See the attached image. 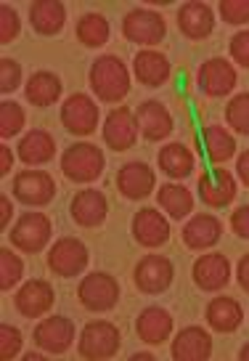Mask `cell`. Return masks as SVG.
I'll return each mask as SVG.
<instances>
[{"mask_svg": "<svg viewBox=\"0 0 249 361\" xmlns=\"http://www.w3.org/2000/svg\"><path fill=\"white\" fill-rule=\"evenodd\" d=\"M236 176L249 186V149L241 152V157L236 159Z\"/></svg>", "mask_w": 249, "mask_h": 361, "instance_id": "45", "label": "cell"}, {"mask_svg": "<svg viewBox=\"0 0 249 361\" xmlns=\"http://www.w3.org/2000/svg\"><path fill=\"white\" fill-rule=\"evenodd\" d=\"M133 72H136L138 82H143L146 88H159L170 80V61L159 51H138L133 59Z\"/></svg>", "mask_w": 249, "mask_h": 361, "instance_id": "25", "label": "cell"}, {"mask_svg": "<svg viewBox=\"0 0 249 361\" xmlns=\"http://www.w3.org/2000/svg\"><path fill=\"white\" fill-rule=\"evenodd\" d=\"M122 32L130 43L157 45L165 40L167 24L162 19V13L148 11V8H133V11L122 19Z\"/></svg>", "mask_w": 249, "mask_h": 361, "instance_id": "6", "label": "cell"}, {"mask_svg": "<svg viewBox=\"0 0 249 361\" xmlns=\"http://www.w3.org/2000/svg\"><path fill=\"white\" fill-rule=\"evenodd\" d=\"M199 197L210 207H226L236 197V178L223 168H217L215 176L204 173L202 178H199Z\"/></svg>", "mask_w": 249, "mask_h": 361, "instance_id": "24", "label": "cell"}, {"mask_svg": "<svg viewBox=\"0 0 249 361\" xmlns=\"http://www.w3.org/2000/svg\"><path fill=\"white\" fill-rule=\"evenodd\" d=\"M56 157V141L48 130H30L19 141V159L27 165H46Z\"/></svg>", "mask_w": 249, "mask_h": 361, "instance_id": "28", "label": "cell"}, {"mask_svg": "<svg viewBox=\"0 0 249 361\" xmlns=\"http://www.w3.org/2000/svg\"><path fill=\"white\" fill-rule=\"evenodd\" d=\"M138 130L143 133L146 141H165L172 133V114L167 106L157 99H148L136 109Z\"/></svg>", "mask_w": 249, "mask_h": 361, "instance_id": "18", "label": "cell"}, {"mask_svg": "<svg viewBox=\"0 0 249 361\" xmlns=\"http://www.w3.org/2000/svg\"><path fill=\"white\" fill-rule=\"evenodd\" d=\"M157 176L146 162H127L117 170V189L127 200H146L154 192Z\"/></svg>", "mask_w": 249, "mask_h": 361, "instance_id": "16", "label": "cell"}, {"mask_svg": "<svg viewBox=\"0 0 249 361\" xmlns=\"http://www.w3.org/2000/svg\"><path fill=\"white\" fill-rule=\"evenodd\" d=\"M77 298L88 311H112L120 300V284L106 271H93L77 287Z\"/></svg>", "mask_w": 249, "mask_h": 361, "instance_id": "4", "label": "cell"}, {"mask_svg": "<svg viewBox=\"0 0 249 361\" xmlns=\"http://www.w3.org/2000/svg\"><path fill=\"white\" fill-rule=\"evenodd\" d=\"M178 27L189 40H204L215 30V13L202 0L183 3L181 11H178Z\"/></svg>", "mask_w": 249, "mask_h": 361, "instance_id": "19", "label": "cell"}, {"mask_svg": "<svg viewBox=\"0 0 249 361\" xmlns=\"http://www.w3.org/2000/svg\"><path fill=\"white\" fill-rule=\"evenodd\" d=\"M53 300H56V295H53V287L43 279H30L27 284L19 287V293L13 298V303H16V311L27 319H40V316L51 311L53 308Z\"/></svg>", "mask_w": 249, "mask_h": 361, "instance_id": "15", "label": "cell"}, {"mask_svg": "<svg viewBox=\"0 0 249 361\" xmlns=\"http://www.w3.org/2000/svg\"><path fill=\"white\" fill-rule=\"evenodd\" d=\"M193 165H196V157H193L191 149L183 147V144L172 141V144L159 149V168L170 178H186L193 170Z\"/></svg>", "mask_w": 249, "mask_h": 361, "instance_id": "30", "label": "cell"}, {"mask_svg": "<svg viewBox=\"0 0 249 361\" xmlns=\"http://www.w3.org/2000/svg\"><path fill=\"white\" fill-rule=\"evenodd\" d=\"M157 202H159V207L167 210V215L175 218V221L186 218V215L193 210V204H196L191 192H189L186 186H181V183H165L157 194Z\"/></svg>", "mask_w": 249, "mask_h": 361, "instance_id": "32", "label": "cell"}, {"mask_svg": "<svg viewBox=\"0 0 249 361\" xmlns=\"http://www.w3.org/2000/svg\"><path fill=\"white\" fill-rule=\"evenodd\" d=\"M204 316H207V324H210V327L217 329V332H223V335H228V332H236L238 329L241 319H244V311H241L238 300L220 295V298H215V300H210L207 314Z\"/></svg>", "mask_w": 249, "mask_h": 361, "instance_id": "27", "label": "cell"}, {"mask_svg": "<svg viewBox=\"0 0 249 361\" xmlns=\"http://www.w3.org/2000/svg\"><path fill=\"white\" fill-rule=\"evenodd\" d=\"M85 266H88V247L79 239L64 237L48 250V269L53 271L56 276L72 279V276L82 274Z\"/></svg>", "mask_w": 249, "mask_h": 361, "instance_id": "8", "label": "cell"}, {"mask_svg": "<svg viewBox=\"0 0 249 361\" xmlns=\"http://www.w3.org/2000/svg\"><path fill=\"white\" fill-rule=\"evenodd\" d=\"M231 56H234V61H236L238 67L249 69V30L236 32L231 37Z\"/></svg>", "mask_w": 249, "mask_h": 361, "instance_id": "41", "label": "cell"}, {"mask_svg": "<svg viewBox=\"0 0 249 361\" xmlns=\"http://www.w3.org/2000/svg\"><path fill=\"white\" fill-rule=\"evenodd\" d=\"M98 106L91 96L75 93L61 104V125L72 135H91L98 128Z\"/></svg>", "mask_w": 249, "mask_h": 361, "instance_id": "9", "label": "cell"}, {"mask_svg": "<svg viewBox=\"0 0 249 361\" xmlns=\"http://www.w3.org/2000/svg\"><path fill=\"white\" fill-rule=\"evenodd\" d=\"M212 356L210 332L202 327L181 329L172 340V359L175 361H207Z\"/></svg>", "mask_w": 249, "mask_h": 361, "instance_id": "21", "label": "cell"}, {"mask_svg": "<svg viewBox=\"0 0 249 361\" xmlns=\"http://www.w3.org/2000/svg\"><path fill=\"white\" fill-rule=\"evenodd\" d=\"M138 138V120L136 114L130 112L127 106H117L103 123V141L106 147L114 152H124V149L136 147Z\"/></svg>", "mask_w": 249, "mask_h": 361, "instance_id": "12", "label": "cell"}, {"mask_svg": "<svg viewBox=\"0 0 249 361\" xmlns=\"http://www.w3.org/2000/svg\"><path fill=\"white\" fill-rule=\"evenodd\" d=\"M103 168H106V159L103 152L96 144L88 141H79L61 154V173L75 183H91V180L101 178Z\"/></svg>", "mask_w": 249, "mask_h": 361, "instance_id": "2", "label": "cell"}, {"mask_svg": "<svg viewBox=\"0 0 249 361\" xmlns=\"http://www.w3.org/2000/svg\"><path fill=\"white\" fill-rule=\"evenodd\" d=\"M172 263L162 255H146L136 266V284L141 293L146 295H159L165 293L167 287L172 284Z\"/></svg>", "mask_w": 249, "mask_h": 361, "instance_id": "14", "label": "cell"}, {"mask_svg": "<svg viewBox=\"0 0 249 361\" xmlns=\"http://www.w3.org/2000/svg\"><path fill=\"white\" fill-rule=\"evenodd\" d=\"M11 215H13L11 200L3 194V197H0V228H6V226L11 224Z\"/></svg>", "mask_w": 249, "mask_h": 361, "instance_id": "44", "label": "cell"}, {"mask_svg": "<svg viewBox=\"0 0 249 361\" xmlns=\"http://www.w3.org/2000/svg\"><path fill=\"white\" fill-rule=\"evenodd\" d=\"M223 237V224L215 215L199 213L183 226V245L189 250H210Z\"/></svg>", "mask_w": 249, "mask_h": 361, "instance_id": "22", "label": "cell"}, {"mask_svg": "<svg viewBox=\"0 0 249 361\" xmlns=\"http://www.w3.org/2000/svg\"><path fill=\"white\" fill-rule=\"evenodd\" d=\"M226 123L241 135H249V93L234 96L226 106Z\"/></svg>", "mask_w": 249, "mask_h": 361, "instance_id": "35", "label": "cell"}, {"mask_svg": "<svg viewBox=\"0 0 249 361\" xmlns=\"http://www.w3.org/2000/svg\"><path fill=\"white\" fill-rule=\"evenodd\" d=\"M217 11L228 24H247L249 22V0H223Z\"/></svg>", "mask_w": 249, "mask_h": 361, "instance_id": "38", "label": "cell"}, {"mask_svg": "<svg viewBox=\"0 0 249 361\" xmlns=\"http://www.w3.org/2000/svg\"><path fill=\"white\" fill-rule=\"evenodd\" d=\"M193 282L204 293H217L231 282V263L223 252H207L193 263Z\"/></svg>", "mask_w": 249, "mask_h": 361, "instance_id": "13", "label": "cell"}, {"mask_svg": "<svg viewBox=\"0 0 249 361\" xmlns=\"http://www.w3.org/2000/svg\"><path fill=\"white\" fill-rule=\"evenodd\" d=\"M13 197L30 207H43L56 197V180L43 170H24L13 178Z\"/></svg>", "mask_w": 249, "mask_h": 361, "instance_id": "7", "label": "cell"}, {"mask_svg": "<svg viewBox=\"0 0 249 361\" xmlns=\"http://www.w3.org/2000/svg\"><path fill=\"white\" fill-rule=\"evenodd\" d=\"M120 343H122L120 329L112 322H91L82 327V335H79V356L91 361L112 359L120 350Z\"/></svg>", "mask_w": 249, "mask_h": 361, "instance_id": "3", "label": "cell"}, {"mask_svg": "<svg viewBox=\"0 0 249 361\" xmlns=\"http://www.w3.org/2000/svg\"><path fill=\"white\" fill-rule=\"evenodd\" d=\"M236 69L231 67L228 59H210L199 67V75H196V85L204 96L210 99H220V96H228L231 90L236 88Z\"/></svg>", "mask_w": 249, "mask_h": 361, "instance_id": "11", "label": "cell"}, {"mask_svg": "<svg viewBox=\"0 0 249 361\" xmlns=\"http://www.w3.org/2000/svg\"><path fill=\"white\" fill-rule=\"evenodd\" d=\"M22 32V22L19 13L13 11L11 6H0V43H11L16 40V35Z\"/></svg>", "mask_w": 249, "mask_h": 361, "instance_id": "37", "label": "cell"}, {"mask_svg": "<svg viewBox=\"0 0 249 361\" xmlns=\"http://www.w3.org/2000/svg\"><path fill=\"white\" fill-rule=\"evenodd\" d=\"M24 276V260L11 247L0 250V290H11Z\"/></svg>", "mask_w": 249, "mask_h": 361, "instance_id": "34", "label": "cell"}, {"mask_svg": "<svg viewBox=\"0 0 249 361\" xmlns=\"http://www.w3.org/2000/svg\"><path fill=\"white\" fill-rule=\"evenodd\" d=\"M236 279H238V284H241V290H247L249 293V255H244V258L238 260Z\"/></svg>", "mask_w": 249, "mask_h": 361, "instance_id": "43", "label": "cell"}, {"mask_svg": "<svg viewBox=\"0 0 249 361\" xmlns=\"http://www.w3.org/2000/svg\"><path fill=\"white\" fill-rule=\"evenodd\" d=\"M91 88L101 102H120L130 90V72L122 59L98 56L91 67Z\"/></svg>", "mask_w": 249, "mask_h": 361, "instance_id": "1", "label": "cell"}, {"mask_svg": "<svg viewBox=\"0 0 249 361\" xmlns=\"http://www.w3.org/2000/svg\"><path fill=\"white\" fill-rule=\"evenodd\" d=\"M27 123V114L16 102L0 104V138H13Z\"/></svg>", "mask_w": 249, "mask_h": 361, "instance_id": "36", "label": "cell"}, {"mask_svg": "<svg viewBox=\"0 0 249 361\" xmlns=\"http://www.w3.org/2000/svg\"><path fill=\"white\" fill-rule=\"evenodd\" d=\"M238 359H241V361H249V343L241 350H238Z\"/></svg>", "mask_w": 249, "mask_h": 361, "instance_id": "47", "label": "cell"}, {"mask_svg": "<svg viewBox=\"0 0 249 361\" xmlns=\"http://www.w3.org/2000/svg\"><path fill=\"white\" fill-rule=\"evenodd\" d=\"M231 228H234V234L241 239H249V204H241L234 210L231 215Z\"/></svg>", "mask_w": 249, "mask_h": 361, "instance_id": "42", "label": "cell"}, {"mask_svg": "<svg viewBox=\"0 0 249 361\" xmlns=\"http://www.w3.org/2000/svg\"><path fill=\"white\" fill-rule=\"evenodd\" d=\"M34 345L40 350H46L51 356H58L69 350V345L75 343V324L67 316H51V319H43L32 332Z\"/></svg>", "mask_w": 249, "mask_h": 361, "instance_id": "10", "label": "cell"}, {"mask_svg": "<svg viewBox=\"0 0 249 361\" xmlns=\"http://www.w3.org/2000/svg\"><path fill=\"white\" fill-rule=\"evenodd\" d=\"M11 165H13V152L3 144V147H0V176H6V173L11 170Z\"/></svg>", "mask_w": 249, "mask_h": 361, "instance_id": "46", "label": "cell"}, {"mask_svg": "<svg viewBox=\"0 0 249 361\" xmlns=\"http://www.w3.org/2000/svg\"><path fill=\"white\" fill-rule=\"evenodd\" d=\"M69 213H72L77 226L93 228V226L103 224V218L109 213V202L98 189H82V192L75 194V200L69 204Z\"/></svg>", "mask_w": 249, "mask_h": 361, "instance_id": "20", "label": "cell"}, {"mask_svg": "<svg viewBox=\"0 0 249 361\" xmlns=\"http://www.w3.org/2000/svg\"><path fill=\"white\" fill-rule=\"evenodd\" d=\"M24 96L34 106H51L61 99V78L53 72H34L32 78L27 80Z\"/></svg>", "mask_w": 249, "mask_h": 361, "instance_id": "29", "label": "cell"}, {"mask_svg": "<svg viewBox=\"0 0 249 361\" xmlns=\"http://www.w3.org/2000/svg\"><path fill=\"white\" fill-rule=\"evenodd\" d=\"M51 234H53V224L48 215L24 213L11 228V245H16L22 252H40L51 242Z\"/></svg>", "mask_w": 249, "mask_h": 361, "instance_id": "5", "label": "cell"}, {"mask_svg": "<svg viewBox=\"0 0 249 361\" xmlns=\"http://www.w3.org/2000/svg\"><path fill=\"white\" fill-rule=\"evenodd\" d=\"M30 22L37 35H56L67 22V6L58 0H37L30 6Z\"/></svg>", "mask_w": 249, "mask_h": 361, "instance_id": "26", "label": "cell"}, {"mask_svg": "<svg viewBox=\"0 0 249 361\" xmlns=\"http://www.w3.org/2000/svg\"><path fill=\"white\" fill-rule=\"evenodd\" d=\"M22 332L11 324H3L0 327V356L3 359H13V356H19V350H22Z\"/></svg>", "mask_w": 249, "mask_h": 361, "instance_id": "39", "label": "cell"}, {"mask_svg": "<svg viewBox=\"0 0 249 361\" xmlns=\"http://www.w3.org/2000/svg\"><path fill=\"white\" fill-rule=\"evenodd\" d=\"M136 332L146 345H162L172 332V316L162 305H148L136 319Z\"/></svg>", "mask_w": 249, "mask_h": 361, "instance_id": "23", "label": "cell"}, {"mask_svg": "<svg viewBox=\"0 0 249 361\" xmlns=\"http://www.w3.org/2000/svg\"><path fill=\"white\" fill-rule=\"evenodd\" d=\"M133 237L143 247H162L170 239V224H167V218L159 210L143 207L133 218Z\"/></svg>", "mask_w": 249, "mask_h": 361, "instance_id": "17", "label": "cell"}, {"mask_svg": "<svg viewBox=\"0 0 249 361\" xmlns=\"http://www.w3.org/2000/svg\"><path fill=\"white\" fill-rule=\"evenodd\" d=\"M204 149H207L212 165H223L236 154V138L220 125H207L204 128Z\"/></svg>", "mask_w": 249, "mask_h": 361, "instance_id": "31", "label": "cell"}, {"mask_svg": "<svg viewBox=\"0 0 249 361\" xmlns=\"http://www.w3.org/2000/svg\"><path fill=\"white\" fill-rule=\"evenodd\" d=\"M112 35V27L103 13H85L77 22V40L88 48H101Z\"/></svg>", "mask_w": 249, "mask_h": 361, "instance_id": "33", "label": "cell"}, {"mask_svg": "<svg viewBox=\"0 0 249 361\" xmlns=\"http://www.w3.org/2000/svg\"><path fill=\"white\" fill-rule=\"evenodd\" d=\"M19 82H22V67H19V61L3 59L0 61V90L3 93H11V90L19 88Z\"/></svg>", "mask_w": 249, "mask_h": 361, "instance_id": "40", "label": "cell"}]
</instances>
